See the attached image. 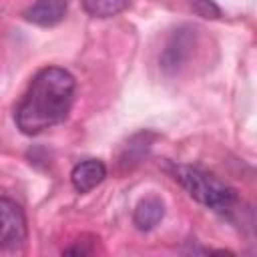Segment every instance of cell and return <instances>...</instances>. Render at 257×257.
Returning <instances> with one entry per match:
<instances>
[{"mask_svg": "<svg viewBox=\"0 0 257 257\" xmlns=\"http://www.w3.org/2000/svg\"><path fill=\"white\" fill-rule=\"evenodd\" d=\"M76 80L74 76L60 66H46L38 70L30 86L16 106L14 120L22 135L34 137L42 131L60 124L74 102Z\"/></svg>", "mask_w": 257, "mask_h": 257, "instance_id": "obj_1", "label": "cell"}, {"mask_svg": "<svg viewBox=\"0 0 257 257\" xmlns=\"http://www.w3.org/2000/svg\"><path fill=\"white\" fill-rule=\"evenodd\" d=\"M167 169L171 171L173 179L201 205H205L207 209H213L215 213H229L239 197L237 191L233 187H229L227 183L219 181L215 175L199 169V167H191V165H175L169 163Z\"/></svg>", "mask_w": 257, "mask_h": 257, "instance_id": "obj_2", "label": "cell"}, {"mask_svg": "<svg viewBox=\"0 0 257 257\" xmlns=\"http://www.w3.org/2000/svg\"><path fill=\"white\" fill-rule=\"evenodd\" d=\"M28 239V223L24 209L10 197H0V249L18 253Z\"/></svg>", "mask_w": 257, "mask_h": 257, "instance_id": "obj_3", "label": "cell"}, {"mask_svg": "<svg viewBox=\"0 0 257 257\" xmlns=\"http://www.w3.org/2000/svg\"><path fill=\"white\" fill-rule=\"evenodd\" d=\"M195 42H197V32L193 26L189 24H183L179 26L171 38L167 40L161 56H159V64L161 68L167 72V74H175L179 72L185 62L191 58L193 54V48H195Z\"/></svg>", "mask_w": 257, "mask_h": 257, "instance_id": "obj_4", "label": "cell"}, {"mask_svg": "<svg viewBox=\"0 0 257 257\" xmlns=\"http://www.w3.org/2000/svg\"><path fill=\"white\" fill-rule=\"evenodd\" d=\"M68 12L66 0H36L32 2L24 12V20L36 24V26H56L64 20Z\"/></svg>", "mask_w": 257, "mask_h": 257, "instance_id": "obj_5", "label": "cell"}, {"mask_svg": "<svg viewBox=\"0 0 257 257\" xmlns=\"http://www.w3.org/2000/svg\"><path fill=\"white\" fill-rule=\"evenodd\" d=\"M106 177V167L98 159H86L74 165L70 173V183L76 193H88L96 185H100Z\"/></svg>", "mask_w": 257, "mask_h": 257, "instance_id": "obj_6", "label": "cell"}, {"mask_svg": "<svg viewBox=\"0 0 257 257\" xmlns=\"http://www.w3.org/2000/svg\"><path fill=\"white\" fill-rule=\"evenodd\" d=\"M163 217H165L163 201L159 197H147L137 205L133 213V223L137 225L139 231H151L163 221Z\"/></svg>", "mask_w": 257, "mask_h": 257, "instance_id": "obj_7", "label": "cell"}, {"mask_svg": "<svg viewBox=\"0 0 257 257\" xmlns=\"http://www.w3.org/2000/svg\"><path fill=\"white\" fill-rule=\"evenodd\" d=\"M153 141H155V135L151 131H143V133H137L124 147L122 155H120V169H133L135 165H139L151 151L153 147Z\"/></svg>", "mask_w": 257, "mask_h": 257, "instance_id": "obj_8", "label": "cell"}, {"mask_svg": "<svg viewBox=\"0 0 257 257\" xmlns=\"http://www.w3.org/2000/svg\"><path fill=\"white\" fill-rule=\"evenodd\" d=\"M86 14L94 18H110L128 8V0H82Z\"/></svg>", "mask_w": 257, "mask_h": 257, "instance_id": "obj_9", "label": "cell"}, {"mask_svg": "<svg viewBox=\"0 0 257 257\" xmlns=\"http://www.w3.org/2000/svg\"><path fill=\"white\" fill-rule=\"evenodd\" d=\"M193 12L201 18H219L221 16V8L213 2V0H189Z\"/></svg>", "mask_w": 257, "mask_h": 257, "instance_id": "obj_10", "label": "cell"}]
</instances>
